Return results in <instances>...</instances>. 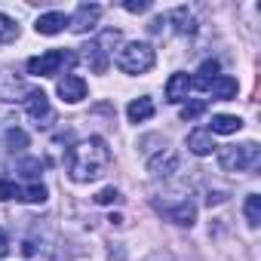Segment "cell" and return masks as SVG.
Returning a JSON list of instances; mask_svg holds the SVG:
<instances>
[{
    "label": "cell",
    "instance_id": "2e32d148",
    "mask_svg": "<svg viewBox=\"0 0 261 261\" xmlns=\"http://www.w3.org/2000/svg\"><path fill=\"white\" fill-rule=\"evenodd\" d=\"M126 117H129V123H145V120H151V117H154V101H151L148 95H142V98H136V101H129Z\"/></svg>",
    "mask_w": 261,
    "mask_h": 261
},
{
    "label": "cell",
    "instance_id": "484cf974",
    "mask_svg": "<svg viewBox=\"0 0 261 261\" xmlns=\"http://www.w3.org/2000/svg\"><path fill=\"white\" fill-rule=\"evenodd\" d=\"M120 200V191L117 188H101L98 194H95V203L98 206H111V203H117Z\"/></svg>",
    "mask_w": 261,
    "mask_h": 261
},
{
    "label": "cell",
    "instance_id": "8992f818",
    "mask_svg": "<svg viewBox=\"0 0 261 261\" xmlns=\"http://www.w3.org/2000/svg\"><path fill=\"white\" fill-rule=\"evenodd\" d=\"M154 209L160 215H166L169 221H175L178 227H191L197 221V209L191 200H172V203H163V200H154Z\"/></svg>",
    "mask_w": 261,
    "mask_h": 261
},
{
    "label": "cell",
    "instance_id": "7c38bea8",
    "mask_svg": "<svg viewBox=\"0 0 261 261\" xmlns=\"http://www.w3.org/2000/svg\"><path fill=\"white\" fill-rule=\"evenodd\" d=\"M65 28H68V16H65V13H43V16L34 22V31H37V34H46V37L62 34Z\"/></svg>",
    "mask_w": 261,
    "mask_h": 261
},
{
    "label": "cell",
    "instance_id": "ba28073f",
    "mask_svg": "<svg viewBox=\"0 0 261 261\" xmlns=\"http://www.w3.org/2000/svg\"><path fill=\"white\" fill-rule=\"evenodd\" d=\"M191 86H197V89H203V92H212V98H218V101H230V98H237V92H240L237 80H233V77H224V74L212 77L209 83H194V80H191Z\"/></svg>",
    "mask_w": 261,
    "mask_h": 261
},
{
    "label": "cell",
    "instance_id": "277c9868",
    "mask_svg": "<svg viewBox=\"0 0 261 261\" xmlns=\"http://www.w3.org/2000/svg\"><path fill=\"white\" fill-rule=\"evenodd\" d=\"M74 53H68V49H49V53H43V56H34V59H28V74H34V77H53V74H59L65 65H74Z\"/></svg>",
    "mask_w": 261,
    "mask_h": 261
},
{
    "label": "cell",
    "instance_id": "83f0119b",
    "mask_svg": "<svg viewBox=\"0 0 261 261\" xmlns=\"http://www.w3.org/2000/svg\"><path fill=\"white\" fill-rule=\"evenodd\" d=\"M224 200H227V194H224V191H215V194L209 191V197H206V203H209V206H218V203H224Z\"/></svg>",
    "mask_w": 261,
    "mask_h": 261
},
{
    "label": "cell",
    "instance_id": "7a4b0ae2",
    "mask_svg": "<svg viewBox=\"0 0 261 261\" xmlns=\"http://www.w3.org/2000/svg\"><path fill=\"white\" fill-rule=\"evenodd\" d=\"M258 157H261V148L255 142H243V145H224L218 151V166L224 172H249L258 166Z\"/></svg>",
    "mask_w": 261,
    "mask_h": 261
},
{
    "label": "cell",
    "instance_id": "f546056e",
    "mask_svg": "<svg viewBox=\"0 0 261 261\" xmlns=\"http://www.w3.org/2000/svg\"><path fill=\"white\" fill-rule=\"evenodd\" d=\"M10 252V240H7V233L0 230V255H7Z\"/></svg>",
    "mask_w": 261,
    "mask_h": 261
},
{
    "label": "cell",
    "instance_id": "8fae6325",
    "mask_svg": "<svg viewBox=\"0 0 261 261\" xmlns=\"http://www.w3.org/2000/svg\"><path fill=\"white\" fill-rule=\"evenodd\" d=\"M22 95H28L25 80L16 77L13 71H0V101H19Z\"/></svg>",
    "mask_w": 261,
    "mask_h": 261
},
{
    "label": "cell",
    "instance_id": "d4e9b609",
    "mask_svg": "<svg viewBox=\"0 0 261 261\" xmlns=\"http://www.w3.org/2000/svg\"><path fill=\"white\" fill-rule=\"evenodd\" d=\"M19 197V185L10 181V178H0V203H7V200H16Z\"/></svg>",
    "mask_w": 261,
    "mask_h": 261
},
{
    "label": "cell",
    "instance_id": "ac0fdd59",
    "mask_svg": "<svg viewBox=\"0 0 261 261\" xmlns=\"http://www.w3.org/2000/svg\"><path fill=\"white\" fill-rule=\"evenodd\" d=\"M243 215H246L249 227H258V224H261V197H258V194H249V197H246Z\"/></svg>",
    "mask_w": 261,
    "mask_h": 261
},
{
    "label": "cell",
    "instance_id": "3957f363",
    "mask_svg": "<svg viewBox=\"0 0 261 261\" xmlns=\"http://www.w3.org/2000/svg\"><path fill=\"white\" fill-rule=\"evenodd\" d=\"M154 62H157V56H154L151 43H139V40L136 43H126L117 53V68L123 74H148L154 68Z\"/></svg>",
    "mask_w": 261,
    "mask_h": 261
},
{
    "label": "cell",
    "instance_id": "ffe728a7",
    "mask_svg": "<svg viewBox=\"0 0 261 261\" xmlns=\"http://www.w3.org/2000/svg\"><path fill=\"white\" fill-rule=\"evenodd\" d=\"M16 37H19V25L7 13H0V43H13Z\"/></svg>",
    "mask_w": 261,
    "mask_h": 261
},
{
    "label": "cell",
    "instance_id": "9a60e30c",
    "mask_svg": "<svg viewBox=\"0 0 261 261\" xmlns=\"http://www.w3.org/2000/svg\"><path fill=\"white\" fill-rule=\"evenodd\" d=\"M243 129V120L233 117V114H215L212 117V126H209V133L212 136H233Z\"/></svg>",
    "mask_w": 261,
    "mask_h": 261
},
{
    "label": "cell",
    "instance_id": "cb8c5ba5",
    "mask_svg": "<svg viewBox=\"0 0 261 261\" xmlns=\"http://www.w3.org/2000/svg\"><path fill=\"white\" fill-rule=\"evenodd\" d=\"M7 145H10V151H22L28 145V136L22 133V129H10V133H7Z\"/></svg>",
    "mask_w": 261,
    "mask_h": 261
},
{
    "label": "cell",
    "instance_id": "4316f807",
    "mask_svg": "<svg viewBox=\"0 0 261 261\" xmlns=\"http://www.w3.org/2000/svg\"><path fill=\"white\" fill-rule=\"evenodd\" d=\"M123 10L126 13H148L151 10V0H126Z\"/></svg>",
    "mask_w": 261,
    "mask_h": 261
},
{
    "label": "cell",
    "instance_id": "6da1fadb",
    "mask_svg": "<svg viewBox=\"0 0 261 261\" xmlns=\"http://www.w3.org/2000/svg\"><path fill=\"white\" fill-rule=\"evenodd\" d=\"M65 163H68V175L74 181H95L111 166V148L105 145V139L92 136V139L77 142L68 151V160Z\"/></svg>",
    "mask_w": 261,
    "mask_h": 261
},
{
    "label": "cell",
    "instance_id": "5b68a950",
    "mask_svg": "<svg viewBox=\"0 0 261 261\" xmlns=\"http://www.w3.org/2000/svg\"><path fill=\"white\" fill-rule=\"evenodd\" d=\"M25 111H28V117H31L37 126H53V120H56V111H53V105H49V98H46L43 89H28V95H25Z\"/></svg>",
    "mask_w": 261,
    "mask_h": 261
},
{
    "label": "cell",
    "instance_id": "30bf717a",
    "mask_svg": "<svg viewBox=\"0 0 261 261\" xmlns=\"http://www.w3.org/2000/svg\"><path fill=\"white\" fill-rule=\"evenodd\" d=\"M148 172H151L154 178H169V175H175V172H178V154L169 151V148H163V154H157V157L148 160Z\"/></svg>",
    "mask_w": 261,
    "mask_h": 261
},
{
    "label": "cell",
    "instance_id": "4fadbf2b",
    "mask_svg": "<svg viewBox=\"0 0 261 261\" xmlns=\"http://www.w3.org/2000/svg\"><path fill=\"white\" fill-rule=\"evenodd\" d=\"M188 151L197 154V157H209L215 151V139L209 129H194V133L188 136Z\"/></svg>",
    "mask_w": 261,
    "mask_h": 261
},
{
    "label": "cell",
    "instance_id": "5bb4252c",
    "mask_svg": "<svg viewBox=\"0 0 261 261\" xmlns=\"http://www.w3.org/2000/svg\"><path fill=\"white\" fill-rule=\"evenodd\" d=\"M188 92H191V77L188 74H172L169 80H166V101H172V105H178V101H185L188 98Z\"/></svg>",
    "mask_w": 261,
    "mask_h": 261
},
{
    "label": "cell",
    "instance_id": "e0dca14e",
    "mask_svg": "<svg viewBox=\"0 0 261 261\" xmlns=\"http://www.w3.org/2000/svg\"><path fill=\"white\" fill-rule=\"evenodd\" d=\"M169 22H175V31H178V34H194V28H197V22H194V13H191L188 7H178V10H172Z\"/></svg>",
    "mask_w": 261,
    "mask_h": 261
},
{
    "label": "cell",
    "instance_id": "603a6c76",
    "mask_svg": "<svg viewBox=\"0 0 261 261\" xmlns=\"http://www.w3.org/2000/svg\"><path fill=\"white\" fill-rule=\"evenodd\" d=\"M203 111H206V101H203V98H194V101H188V105L181 108V120H197Z\"/></svg>",
    "mask_w": 261,
    "mask_h": 261
},
{
    "label": "cell",
    "instance_id": "44dd1931",
    "mask_svg": "<svg viewBox=\"0 0 261 261\" xmlns=\"http://www.w3.org/2000/svg\"><path fill=\"white\" fill-rule=\"evenodd\" d=\"M120 37H123V34H120L117 28H108V31H105V34H101L95 43L101 46V53H105V56H111V53H114V46L120 43Z\"/></svg>",
    "mask_w": 261,
    "mask_h": 261
},
{
    "label": "cell",
    "instance_id": "52a82bcc",
    "mask_svg": "<svg viewBox=\"0 0 261 261\" xmlns=\"http://www.w3.org/2000/svg\"><path fill=\"white\" fill-rule=\"evenodd\" d=\"M98 19H101V7L98 4H80L77 13L68 19V28L74 34H86V31H92L98 25Z\"/></svg>",
    "mask_w": 261,
    "mask_h": 261
},
{
    "label": "cell",
    "instance_id": "7402d4cb",
    "mask_svg": "<svg viewBox=\"0 0 261 261\" xmlns=\"http://www.w3.org/2000/svg\"><path fill=\"white\" fill-rule=\"evenodd\" d=\"M218 68H221V65H218L215 59H209V62H203V65H200V77H197L194 83H209L212 77H218Z\"/></svg>",
    "mask_w": 261,
    "mask_h": 261
},
{
    "label": "cell",
    "instance_id": "9c48e42d",
    "mask_svg": "<svg viewBox=\"0 0 261 261\" xmlns=\"http://www.w3.org/2000/svg\"><path fill=\"white\" fill-rule=\"evenodd\" d=\"M59 98L62 101H68V105H77V101H83L86 98V80L83 77H77V74H65L62 80H59Z\"/></svg>",
    "mask_w": 261,
    "mask_h": 261
},
{
    "label": "cell",
    "instance_id": "d6986e66",
    "mask_svg": "<svg viewBox=\"0 0 261 261\" xmlns=\"http://www.w3.org/2000/svg\"><path fill=\"white\" fill-rule=\"evenodd\" d=\"M16 200H25V203H46V188L40 181L28 185V188H19V197Z\"/></svg>",
    "mask_w": 261,
    "mask_h": 261
},
{
    "label": "cell",
    "instance_id": "f1b7e54d",
    "mask_svg": "<svg viewBox=\"0 0 261 261\" xmlns=\"http://www.w3.org/2000/svg\"><path fill=\"white\" fill-rule=\"evenodd\" d=\"M40 166H43L40 160H28V163H25V172H28V175H37V169H40Z\"/></svg>",
    "mask_w": 261,
    "mask_h": 261
}]
</instances>
